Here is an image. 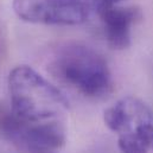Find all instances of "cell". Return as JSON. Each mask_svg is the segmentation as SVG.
<instances>
[{
	"mask_svg": "<svg viewBox=\"0 0 153 153\" xmlns=\"http://www.w3.org/2000/svg\"><path fill=\"white\" fill-rule=\"evenodd\" d=\"M51 73L87 97H105L113 90V76L107 61L93 48L67 43L52 55Z\"/></svg>",
	"mask_w": 153,
	"mask_h": 153,
	"instance_id": "1",
	"label": "cell"
},
{
	"mask_svg": "<svg viewBox=\"0 0 153 153\" xmlns=\"http://www.w3.org/2000/svg\"><path fill=\"white\" fill-rule=\"evenodd\" d=\"M8 93L12 112L26 121L58 120L69 109L65 95L29 65H18L10 73Z\"/></svg>",
	"mask_w": 153,
	"mask_h": 153,
	"instance_id": "2",
	"label": "cell"
},
{
	"mask_svg": "<svg viewBox=\"0 0 153 153\" xmlns=\"http://www.w3.org/2000/svg\"><path fill=\"white\" fill-rule=\"evenodd\" d=\"M105 125L117 134L122 153H149L153 150V112L140 99L126 96L107 108Z\"/></svg>",
	"mask_w": 153,
	"mask_h": 153,
	"instance_id": "3",
	"label": "cell"
},
{
	"mask_svg": "<svg viewBox=\"0 0 153 153\" xmlns=\"http://www.w3.org/2000/svg\"><path fill=\"white\" fill-rule=\"evenodd\" d=\"M0 133L22 153H56L65 144V129L59 120L26 121L2 105Z\"/></svg>",
	"mask_w": 153,
	"mask_h": 153,
	"instance_id": "4",
	"label": "cell"
},
{
	"mask_svg": "<svg viewBox=\"0 0 153 153\" xmlns=\"http://www.w3.org/2000/svg\"><path fill=\"white\" fill-rule=\"evenodd\" d=\"M14 13L24 22L45 25H78L87 20L85 0H13Z\"/></svg>",
	"mask_w": 153,
	"mask_h": 153,
	"instance_id": "5",
	"label": "cell"
},
{
	"mask_svg": "<svg viewBox=\"0 0 153 153\" xmlns=\"http://www.w3.org/2000/svg\"><path fill=\"white\" fill-rule=\"evenodd\" d=\"M96 11L101 18L105 37L109 46L115 50L127 49L132 43V29L141 18L140 10L116 4Z\"/></svg>",
	"mask_w": 153,
	"mask_h": 153,
	"instance_id": "6",
	"label": "cell"
},
{
	"mask_svg": "<svg viewBox=\"0 0 153 153\" xmlns=\"http://www.w3.org/2000/svg\"><path fill=\"white\" fill-rule=\"evenodd\" d=\"M122 0H91L93 5L96 7V10L101 8V7H106V6H111V5H116Z\"/></svg>",
	"mask_w": 153,
	"mask_h": 153,
	"instance_id": "7",
	"label": "cell"
}]
</instances>
